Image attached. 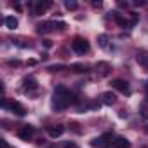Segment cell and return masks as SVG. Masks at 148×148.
Instances as JSON below:
<instances>
[{
	"label": "cell",
	"instance_id": "15",
	"mask_svg": "<svg viewBox=\"0 0 148 148\" xmlns=\"http://www.w3.org/2000/svg\"><path fill=\"white\" fill-rule=\"evenodd\" d=\"M98 44H99V47H106V45H108V37H106L105 33H101V35L98 37Z\"/></svg>",
	"mask_w": 148,
	"mask_h": 148
},
{
	"label": "cell",
	"instance_id": "3",
	"mask_svg": "<svg viewBox=\"0 0 148 148\" xmlns=\"http://www.w3.org/2000/svg\"><path fill=\"white\" fill-rule=\"evenodd\" d=\"M33 132H35V129H33V125H23L19 131H18V136H19V139H23V141H30L32 139V136H33Z\"/></svg>",
	"mask_w": 148,
	"mask_h": 148
},
{
	"label": "cell",
	"instance_id": "1",
	"mask_svg": "<svg viewBox=\"0 0 148 148\" xmlns=\"http://www.w3.org/2000/svg\"><path fill=\"white\" fill-rule=\"evenodd\" d=\"M110 145H112V134H103V136H98V138L91 139L92 148H108Z\"/></svg>",
	"mask_w": 148,
	"mask_h": 148
},
{
	"label": "cell",
	"instance_id": "8",
	"mask_svg": "<svg viewBox=\"0 0 148 148\" xmlns=\"http://www.w3.org/2000/svg\"><path fill=\"white\" fill-rule=\"evenodd\" d=\"M23 89L25 91H33V89H37L38 86H37V80L33 79V77H25V80H23Z\"/></svg>",
	"mask_w": 148,
	"mask_h": 148
},
{
	"label": "cell",
	"instance_id": "14",
	"mask_svg": "<svg viewBox=\"0 0 148 148\" xmlns=\"http://www.w3.org/2000/svg\"><path fill=\"white\" fill-rule=\"evenodd\" d=\"M70 70H73L75 73H86V71H87V66L82 64V63H77V64H71Z\"/></svg>",
	"mask_w": 148,
	"mask_h": 148
},
{
	"label": "cell",
	"instance_id": "9",
	"mask_svg": "<svg viewBox=\"0 0 148 148\" xmlns=\"http://www.w3.org/2000/svg\"><path fill=\"white\" fill-rule=\"evenodd\" d=\"M113 146L115 148H131V141L125 139V138H122V136H119V138L113 139Z\"/></svg>",
	"mask_w": 148,
	"mask_h": 148
},
{
	"label": "cell",
	"instance_id": "4",
	"mask_svg": "<svg viewBox=\"0 0 148 148\" xmlns=\"http://www.w3.org/2000/svg\"><path fill=\"white\" fill-rule=\"evenodd\" d=\"M112 84V87L113 89H117V91H120V92H129V84L125 82V80H122V79H115V80H112L110 82Z\"/></svg>",
	"mask_w": 148,
	"mask_h": 148
},
{
	"label": "cell",
	"instance_id": "22",
	"mask_svg": "<svg viewBox=\"0 0 148 148\" xmlns=\"http://www.w3.org/2000/svg\"><path fill=\"white\" fill-rule=\"evenodd\" d=\"M28 64H30V66H35V64H37V61H35V59H28Z\"/></svg>",
	"mask_w": 148,
	"mask_h": 148
},
{
	"label": "cell",
	"instance_id": "6",
	"mask_svg": "<svg viewBox=\"0 0 148 148\" xmlns=\"http://www.w3.org/2000/svg\"><path fill=\"white\" fill-rule=\"evenodd\" d=\"M96 70H98V73L101 77H106L108 73L112 71V66H110V63H105V61H99L98 64H96Z\"/></svg>",
	"mask_w": 148,
	"mask_h": 148
},
{
	"label": "cell",
	"instance_id": "7",
	"mask_svg": "<svg viewBox=\"0 0 148 148\" xmlns=\"http://www.w3.org/2000/svg\"><path fill=\"white\" fill-rule=\"evenodd\" d=\"M47 132H49L51 138H59V136H63V132H64V125H52V127L47 129Z\"/></svg>",
	"mask_w": 148,
	"mask_h": 148
},
{
	"label": "cell",
	"instance_id": "10",
	"mask_svg": "<svg viewBox=\"0 0 148 148\" xmlns=\"http://www.w3.org/2000/svg\"><path fill=\"white\" fill-rule=\"evenodd\" d=\"M51 5H52V2H38L35 5V14H44Z\"/></svg>",
	"mask_w": 148,
	"mask_h": 148
},
{
	"label": "cell",
	"instance_id": "2",
	"mask_svg": "<svg viewBox=\"0 0 148 148\" xmlns=\"http://www.w3.org/2000/svg\"><path fill=\"white\" fill-rule=\"evenodd\" d=\"M71 49L75 51L77 54H86V52L89 51V42H87L86 38H80V37H77L75 40L71 42Z\"/></svg>",
	"mask_w": 148,
	"mask_h": 148
},
{
	"label": "cell",
	"instance_id": "11",
	"mask_svg": "<svg viewBox=\"0 0 148 148\" xmlns=\"http://www.w3.org/2000/svg\"><path fill=\"white\" fill-rule=\"evenodd\" d=\"M101 101L105 105H113L115 103V94L113 92H103L101 94Z\"/></svg>",
	"mask_w": 148,
	"mask_h": 148
},
{
	"label": "cell",
	"instance_id": "19",
	"mask_svg": "<svg viewBox=\"0 0 148 148\" xmlns=\"http://www.w3.org/2000/svg\"><path fill=\"white\" fill-rule=\"evenodd\" d=\"M44 47H47V49H51V47H52V42H51L49 38H45V40H44Z\"/></svg>",
	"mask_w": 148,
	"mask_h": 148
},
{
	"label": "cell",
	"instance_id": "20",
	"mask_svg": "<svg viewBox=\"0 0 148 148\" xmlns=\"http://www.w3.org/2000/svg\"><path fill=\"white\" fill-rule=\"evenodd\" d=\"M19 64H21V63H19L18 59H11V61H9V66H19Z\"/></svg>",
	"mask_w": 148,
	"mask_h": 148
},
{
	"label": "cell",
	"instance_id": "13",
	"mask_svg": "<svg viewBox=\"0 0 148 148\" xmlns=\"http://www.w3.org/2000/svg\"><path fill=\"white\" fill-rule=\"evenodd\" d=\"M5 26H7L9 30H16V28H18V19H16L14 16H7V18H5Z\"/></svg>",
	"mask_w": 148,
	"mask_h": 148
},
{
	"label": "cell",
	"instance_id": "16",
	"mask_svg": "<svg viewBox=\"0 0 148 148\" xmlns=\"http://www.w3.org/2000/svg\"><path fill=\"white\" fill-rule=\"evenodd\" d=\"M64 7L68 9V11H77V2H73V0H66V2H64Z\"/></svg>",
	"mask_w": 148,
	"mask_h": 148
},
{
	"label": "cell",
	"instance_id": "5",
	"mask_svg": "<svg viewBox=\"0 0 148 148\" xmlns=\"http://www.w3.org/2000/svg\"><path fill=\"white\" fill-rule=\"evenodd\" d=\"M12 113H16V115H19V117H23L25 113H26V110H25V106L21 105V103H18V101H12V103H9V106H7Z\"/></svg>",
	"mask_w": 148,
	"mask_h": 148
},
{
	"label": "cell",
	"instance_id": "12",
	"mask_svg": "<svg viewBox=\"0 0 148 148\" xmlns=\"http://www.w3.org/2000/svg\"><path fill=\"white\" fill-rule=\"evenodd\" d=\"M136 61H138L143 68L148 70V52H141V54H138V56H136Z\"/></svg>",
	"mask_w": 148,
	"mask_h": 148
},
{
	"label": "cell",
	"instance_id": "17",
	"mask_svg": "<svg viewBox=\"0 0 148 148\" xmlns=\"http://www.w3.org/2000/svg\"><path fill=\"white\" fill-rule=\"evenodd\" d=\"M63 68H64L63 64H54V66H49L47 70H49V71H61Z\"/></svg>",
	"mask_w": 148,
	"mask_h": 148
},
{
	"label": "cell",
	"instance_id": "18",
	"mask_svg": "<svg viewBox=\"0 0 148 148\" xmlns=\"http://www.w3.org/2000/svg\"><path fill=\"white\" fill-rule=\"evenodd\" d=\"M63 148H79V146H77L75 143H64V145H63Z\"/></svg>",
	"mask_w": 148,
	"mask_h": 148
},
{
	"label": "cell",
	"instance_id": "21",
	"mask_svg": "<svg viewBox=\"0 0 148 148\" xmlns=\"http://www.w3.org/2000/svg\"><path fill=\"white\" fill-rule=\"evenodd\" d=\"M2 148H11V146H9V143H7L5 139H2Z\"/></svg>",
	"mask_w": 148,
	"mask_h": 148
}]
</instances>
